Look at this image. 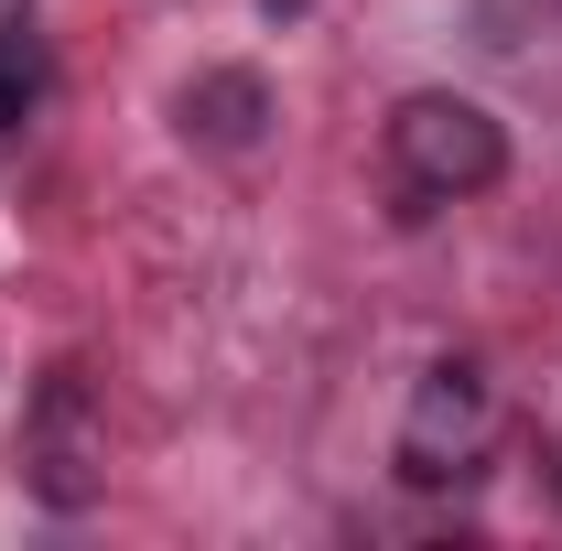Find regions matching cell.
Masks as SVG:
<instances>
[{
	"mask_svg": "<svg viewBox=\"0 0 562 551\" xmlns=\"http://www.w3.org/2000/svg\"><path fill=\"white\" fill-rule=\"evenodd\" d=\"M497 443V379L476 357H432L401 412V486H454L476 476V454Z\"/></svg>",
	"mask_w": 562,
	"mask_h": 551,
	"instance_id": "6da1fadb",
	"label": "cell"
},
{
	"mask_svg": "<svg viewBox=\"0 0 562 551\" xmlns=\"http://www.w3.org/2000/svg\"><path fill=\"white\" fill-rule=\"evenodd\" d=\"M390 151H401L412 195H487L497 173H508V131H497L476 98H443V87L401 98V120H390Z\"/></svg>",
	"mask_w": 562,
	"mask_h": 551,
	"instance_id": "7a4b0ae2",
	"label": "cell"
},
{
	"mask_svg": "<svg viewBox=\"0 0 562 551\" xmlns=\"http://www.w3.org/2000/svg\"><path fill=\"white\" fill-rule=\"evenodd\" d=\"M98 486H109V443H98V421H87V379L55 368L44 401H33V497H44V508H87Z\"/></svg>",
	"mask_w": 562,
	"mask_h": 551,
	"instance_id": "3957f363",
	"label": "cell"
},
{
	"mask_svg": "<svg viewBox=\"0 0 562 551\" xmlns=\"http://www.w3.org/2000/svg\"><path fill=\"white\" fill-rule=\"evenodd\" d=\"M271 131V76L260 66H216L184 87V140H206V151H260Z\"/></svg>",
	"mask_w": 562,
	"mask_h": 551,
	"instance_id": "277c9868",
	"label": "cell"
},
{
	"mask_svg": "<svg viewBox=\"0 0 562 551\" xmlns=\"http://www.w3.org/2000/svg\"><path fill=\"white\" fill-rule=\"evenodd\" d=\"M44 87H55L44 33H33V22H0V131H22V120L44 109Z\"/></svg>",
	"mask_w": 562,
	"mask_h": 551,
	"instance_id": "5b68a950",
	"label": "cell"
},
{
	"mask_svg": "<svg viewBox=\"0 0 562 551\" xmlns=\"http://www.w3.org/2000/svg\"><path fill=\"white\" fill-rule=\"evenodd\" d=\"M260 11H303V0H260Z\"/></svg>",
	"mask_w": 562,
	"mask_h": 551,
	"instance_id": "8992f818",
	"label": "cell"
}]
</instances>
